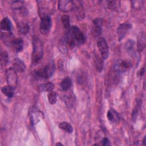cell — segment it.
<instances>
[{"instance_id":"obj_7","label":"cell","mask_w":146,"mask_h":146,"mask_svg":"<svg viewBox=\"0 0 146 146\" xmlns=\"http://www.w3.org/2000/svg\"><path fill=\"white\" fill-rule=\"evenodd\" d=\"M58 9L62 12H69L72 10L75 6V2L70 0H61L58 2Z\"/></svg>"},{"instance_id":"obj_25","label":"cell","mask_w":146,"mask_h":146,"mask_svg":"<svg viewBox=\"0 0 146 146\" xmlns=\"http://www.w3.org/2000/svg\"><path fill=\"white\" fill-rule=\"evenodd\" d=\"M9 60V56L6 52H3L1 54L0 57V62H1V66L2 67H5L6 66Z\"/></svg>"},{"instance_id":"obj_12","label":"cell","mask_w":146,"mask_h":146,"mask_svg":"<svg viewBox=\"0 0 146 146\" xmlns=\"http://www.w3.org/2000/svg\"><path fill=\"white\" fill-rule=\"evenodd\" d=\"M13 68L17 72H23L25 71L26 68V66L23 60L19 58H15L12 61Z\"/></svg>"},{"instance_id":"obj_2","label":"cell","mask_w":146,"mask_h":146,"mask_svg":"<svg viewBox=\"0 0 146 146\" xmlns=\"http://www.w3.org/2000/svg\"><path fill=\"white\" fill-rule=\"evenodd\" d=\"M55 70L53 63H50L42 68H39L35 72V76L39 79H47L51 76Z\"/></svg>"},{"instance_id":"obj_4","label":"cell","mask_w":146,"mask_h":146,"mask_svg":"<svg viewBox=\"0 0 146 146\" xmlns=\"http://www.w3.org/2000/svg\"><path fill=\"white\" fill-rule=\"evenodd\" d=\"M6 76L7 85L15 88L18 83L17 71L13 67L9 68L6 71Z\"/></svg>"},{"instance_id":"obj_22","label":"cell","mask_w":146,"mask_h":146,"mask_svg":"<svg viewBox=\"0 0 146 146\" xmlns=\"http://www.w3.org/2000/svg\"><path fill=\"white\" fill-rule=\"evenodd\" d=\"M71 86V79L70 77H66L63 79L60 83V87L63 91L68 90Z\"/></svg>"},{"instance_id":"obj_8","label":"cell","mask_w":146,"mask_h":146,"mask_svg":"<svg viewBox=\"0 0 146 146\" xmlns=\"http://www.w3.org/2000/svg\"><path fill=\"white\" fill-rule=\"evenodd\" d=\"M30 117L31 123L34 125L37 124L43 118V113L36 108H32V109L30 110Z\"/></svg>"},{"instance_id":"obj_15","label":"cell","mask_w":146,"mask_h":146,"mask_svg":"<svg viewBox=\"0 0 146 146\" xmlns=\"http://www.w3.org/2000/svg\"><path fill=\"white\" fill-rule=\"evenodd\" d=\"M0 27L2 30L10 31L12 29V23L10 19L7 17H4L1 21Z\"/></svg>"},{"instance_id":"obj_32","label":"cell","mask_w":146,"mask_h":146,"mask_svg":"<svg viewBox=\"0 0 146 146\" xmlns=\"http://www.w3.org/2000/svg\"><path fill=\"white\" fill-rule=\"evenodd\" d=\"M143 144L144 145H146V141H145V136H144V139H143Z\"/></svg>"},{"instance_id":"obj_28","label":"cell","mask_w":146,"mask_h":146,"mask_svg":"<svg viewBox=\"0 0 146 146\" xmlns=\"http://www.w3.org/2000/svg\"><path fill=\"white\" fill-rule=\"evenodd\" d=\"M133 47H134V42L132 40H128L126 42L125 44V47L126 50L129 52H132L133 50Z\"/></svg>"},{"instance_id":"obj_11","label":"cell","mask_w":146,"mask_h":146,"mask_svg":"<svg viewBox=\"0 0 146 146\" xmlns=\"http://www.w3.org/2000/svg\"><path fill=\"white\" fill-rule=\"evenodd\" d=\"M131 67V63L127 60L118 61L114 66V70L117 72H123Z\"/></svg>"},{"instance_id":"obj_27","label":"cell","mask_w":146,"mask_h":146,"mask_svg":"<svg viewBox=\"0 0 146 146\" xmlns=\"http://www.w3.org/2000/svg\"><path fill=\"white\" fill-rule=\"evenodd\" d=\"M23 2L21 1H14L12 2L11 7L14 10H21L23 8Z\"/></svg>"},{"instance_id":"obj_18","label":"cell","mask_w":146,"mask_h":146,"mask_svg":"<svg viewBox=\"0 0 146 146\" xmlns=\"http://www.w3.org/2000/svg\"><path fill=\"white\" fill-rule=\"evenodd\" d=\"M15 88L7 85V86H4L1 88V91L6 96L7 98H12L14 95V90Z\"/></svg>"},{"instance_id":"obj_30","label":"cell","mask_w":146,"mask_h":146,"mask_svg":"<svg viewBox=\"0 0 146 146\" xmlns=\"http://www.w3.org/2000/svg\"><path fill=\"white\" fill-rule=\"evenodd\" d=\"M102 144L103 145H110V140L107 137H104L102 139Z\"/></svg>"},{"instance_id":"obj_16","label":"cell","mask_w":146,"mask_h":146,"mask_svg":"<svg viewBox=\"0 0 146 146\" xmlns=\"http://www.w3.org/2000/svg\"><path fill=\"white\" fill-rule=\"evenodd\" d=\"M107 118L109 121L113 123H117L119 121V116L118 113L113 109H110L107 112Z\"/></svg>"},{"instance_id":"obj_5","label":"cell","mask_w":146,"mask_h":146,"mask_svg":"<svg viewBox=\"0 0 146 146\" xmlns=\"http://www.w3.org/2000/svg\"><path fill=\"white\" fill-rule=\"evenodd\" d=\"M70 34L74 39L79 44L83 43L86 40L84 34L79 28L76 26H72L70 27Z\"/></svg>"},{"instance_id":"obj_10","label":"cell","mask_w":146,"mask_h":146,"mask_svg":"<svg viewBox=\"0 0 146 146\" xmlns=\"http://www.w3.org/2000/svg\"><path fill=\"white\" fill-rule=\"evenodd\" d=\"M131 25L128 23H124L118 26L117 29V34L119 41H120L124 38L127 31L131 29Z\"/></svg>"},{"instance_id":"obj_31","label":"cell","mask_w":146,"mask_h":146,"mask_svg":"<svg viewBox=\"0 0 146 146\" xmlns=\"http://www.w3.org/2000/svg\"><path fill=\"white\" fill-rule=\"evenodd\" d=\"M145 73V68L144 67H143V68H141L140 71H139V74L140 76H143Z\"/></svg>"},{"instance_id":"obj_24","label":"cell","mask_w":146,"mask_h":146,"mask_svg":"<svg viewBox=\"0 0 146 146\" xmlns=\"http://www.w3.org/2000/svg\"><path fill=\"white\" fill-rule=\"evenodd\" d=\"M61 22L63 27L66 29H70V19L69 16L67 15H63L61 17Z\"/></svg>"},{"instance_id":"obj_33","label":"cell","mask_w":146,"mask_h":146,"mask_svg":"<svg viewBox=\"0 0 146 146\" xmlns=\"http://www.w3.org/2000/svg\"><path fill=\"white\" fill-rule=\"evenodd\" d=\"M56 145H63V144H62V143H56V144H55Z\"/></svg>"},{"instance_id":"obj_26","label":"cell","mask_w":146,"mask_h":146,"mask_svg":"<svg viewBox=\"0 0 146 146\" xmlns=\"http://www.w3.org/2000/svg\"><path fill=\"white\" fill-rule=\"evenodd\" d=\"M57 100V94L55 91H50L48 94V102L51 104L56 103Z\"/></svg>"},{"instance_id":"obj_6","label":"cell","mask_w":146,"mask_h":146,"mask_svg":"<svg viewBox=\"0 0 146 146\" xmlns=\"http://www.w3.org/2000/svg\"><path fill=\"white\" fill-rule=\"evenodd\" d=\"M97 45L100 52L101 56L103 59H107L109 55V50L107 43L105 39L102 37L99 38L97 41Z\"/></svg>"},{"instance_id":"obj_19","label":"cell","mask_w":146,"mask_h":146,"mask_svg":"<svg viewBox=\"0 0 146 146\" xmlns=\"http://www.w3.org/2000/svg\"><path fill=\"white\" fill-rule=\"evenodd\" d=\"M54 85L52 82H48L42 84L39 87V90L40 92H50L53 90Z\"/></svg>"},{"instance_id":"obj_3","label":"cell","mask_w":146,"mask_h":146,"mask_svg":"<svg viewBox=\"0 0 146 146\" xmlns=\"http://www.w3.org/2000/svg\"><path fill=\"white\" fill-rule=\"evenodd\" d=\"M52 27V20L50 16H44L41 17L39 30L43 35H47L49 33Z\"/></svg>"},{"instance_id":"obj_29","label":"cell","mask_w":146,"mask_h":146,"mask_svg":"<svg viewBox=\"0 0 146 146\" xmlns=\"http://www.w3.org/2000/svg\"><path fill=\"white\" fill-rule=\"evenodd\" d=\"M107 6L108 9L111 10H115L117 7V1H108L107 2Z\"/></svg>"},{"instance_id":"obj_14","label":"cell","mask_w":146,"mask_h":146,"mask_svg":"<svg viewBox=\"0 0 146 146\" xmlns=\"http://www.w3.org/2000/svg\"><path fill=\"white\" fill-rule=\"evenodd\" d=\"M74 9L75 11V15L76 17V19L78 20L83 19L84 17V12L82 4L79 2L78 5L75 4V6Z\"/></svg>"},{"instance_id":"obj_20","label":"cell","mask_w":146,"mask_h":146,"mask_svg":"<svg viewBox=\"0 0 146 146\" xmlns=\"http://www.w3.org/2000/svg\"><path fill=\"white\" fill-rule=\"evenodd\" d=\"M18 29L20 34L22 35H26L29 32V26L27 23L19 22L18 25Z\"/></svg>"},{"instance_id":"obj_17","label":"cell","mask_w":146,"mask_h":146,"mask_svg":"<svg viewBox=\"0 0 146 146\" xmlns=\"http://www.w3.org/2000/svg\"><path fill=\"white\" fill-rule=\"evenodd\" d=\"M145 47V35L144 33H141L138 38L137 50L139 52H141Z\"/></svg>"},{"instance_id":"obj_1","label":"cell","mask_w":146,"mask_h":146,"mask_svg":"<svg viewBox=\"0 0 146 146\" xmlns=\"http://www.w3.org/2000/svg\"><path fill=\"white\" fill-rule=\"evenodd\" d=\"M43 46L42 40L38 37L33 39V51L31 55V61L34 64H38L43 57Z\"/></svg>"},{"instance_id":"obj_13","label":"cell","mask_w":146,"mask_h":146,"mask_svg":"<svg viewBox=\"0 0 146 146\" xmlns=\"http://www.w3.org/2000/svg\"><path fill=\"white\" fill-rule=\"evenodd\" d=\"M11 47L12 49L17 52H21L23 48V41L21 38H17L11 42Z\"/></svg>"},{"instance_id":"obj_23","label":"cell","mask_w":146,"mask_h":146,"mask_svg":"<svg viewBox=\"0 0 146 146\" xmlns=\"http://www.w3.org/2000/svg\"><path fill=\"white\" fill-rule=\"evenodd\" d=\"M58 127L60 129L66 131L67 133H70L73 131V128H72V127L71 126V125L66 121H63V122L60 123L58 125Z\"/></svg>"},{"instance_id":"obj_21","label":"cell","mask_w":146,"mask_h":146,"mask_svg":"<svg viewBox=\"0 0 146 146\" xmlns=\"http://www.w3.org/2000/svg\"><path fill=\"white\" fill-rule=\"evenodd\" d=\"M102 56H99V55H96L95 58V66L97 71L98 72H101L104 66V62Z\"/></svg>"},{"instance_id":"obj_9","label":"cell","mask_w":146,"mask_h":146,"mask_svg":"<svg viewBox=\"0 0 146 146\" xmlns=\"http://www.w3.org/2000/svg\"><path fill=\"white\" fill-rule=\"evenodd\" d=\"M94 26L92 29V34L95 37L99 36L102 34V27L103 25V20L102 18H97L93 21Z\"/></svg>"}]
</instances>
